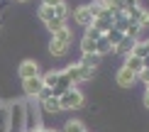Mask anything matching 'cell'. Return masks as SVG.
I'll use <instances>...</instances> for the list:
<instances>
[{"mask_svg": "<svg viewBox=\"0 0 149 132\" xmlns=\"http://www.w3.org/2000/svg\"><path fill=\"white\" fill-rule=\"evenodd\" d=\"M71 39H73V32L71 27H61L59 32L52 34V42H49V54L52 56H66L71 47Z\"/></svg>", "mask_w": 149, "mask_h": 132, "instance_id": "1", "label": "cell"}, {"mask_svg": "<svg viewBox=\"0 0 149 132\" xmlns=\"http://www.w3.org/2000/svg\"><path fill=\"white\" fill-rule=\"evenodd\" d=\"M59 105H61V110H81V108L86 105V96H83V91H78L76 86L69 88L64 96H59Z\"/></svg>", "mask_w": 149, "mask_h": 132, "instance_id": "2", "label": "cell"}, {"mask_svg": "<svg viewBox=\"0 0 149 132\" xmlns=\"http://www.w3.org/2000/svg\"><path fill=\"white\" fill-rule=\"evenodd\" d=\"M64 73L69 76V81L73 86H78V83H83V81H91L93 78V68H86V66H81V64H69L64 68Z\"/></svg>", "mask_w": 149, "mask_h": 132, "instance_id": "3", "label": "cell"}, {"mask_svg": "<svg viewBox=\"0 0 149 132\" xmlns=\"http://www.w3.org/2000/svg\"><path fill=\"white\" fill-rule=\"evenodd\" d=\"M122 12H125V17H127V20L132 22V24H139L142 29H144L147 24H149L147 8H142V5H137V8H127V10H122Z\"/></svg>", "mask_w": 149, "mask_h": 132, "instance_id": "4", "label": "cell"}, {"mask_svg": "<svg viewBox=\"0 0 149 132\" xmlns=\"http://www.w3.org/2000/svg\"><path fill=\"white\" fill-rule=\"evenodd\" d=\"M113 20H115V15H113V12H110L108 8H105V10H103V12H100L98 17H93L91 27H95V29H98L100 34H105L108 29H113Z\"/></svg>", "mask_w": 149, "mask_h": 132, "instance_id": "5", "label": "cell"}, {"mask_svg": "<svg viewBox=\"0 0 149 132\" xmlns=\"http://www.w3.org/2000/svg\"><path fill=\"white\" fill-rule=\"evenodd\" d=\"M17 73H20V78L22 81H27V78H34V76H39V64H37L34 59H24L20 66H17Z\"/></svg>", "mask_w": 149, "mask_h": 132, "instance_id": "6", "label": "cell"}, {"mask_svg": "<svg viewBox=\"0 0 149 132\" xmlns=\"http://www.w3.org/2000/svg\"><path fill=\"white\" fill-rule=\"evenodd\" d=\"M73 22L81 24V27H91L93 15H91V10H88V5H78V8L73 10Z\"/></svg>", "mask_w": 149, "mask_h": 132, "instance_id": "7", "label": "cell"}, {"mask_svg": "<svg viewBox=\"0 0 149 132\" xmlns=\"http://www.w3.org/2000/svg\"><path fill=\"white\" fill-rule=\"evenodd\" d=\"M115 81H117V86L130 88V86H134V83H137V76H134L132 71H127L125 66H120V68H117V73H115Z\"/></svg>", "mask_w": 149, "mask_h": 132, "instance_id": "8", "label": "cell"}, {"mask_svg": "<svg viewBox=\"0 0 149 132\" xmlns=\"http://www.w3.org/2000/svg\"><path fill=\"white\" fill-rule=\"evenodd\" d=\"M122 66H125L127 71H132L134 76H137V73H142V71L147 68V59H137V56H132V54H130V56H125V64H122Z\"/></svg>", "mask_w": 149, "mask_h": 132, "instance_id": "9", "label": "cell"}, {"mask_svg": "<svg viewBox=\"0 0 149 132\" xmlns=\"http://www.w3.org/2000/svg\"><path fill=\"white\" fill-rule=\"evenodd\" d=\"M39 76H42V73H39ZM39 76L22 81V88H24V93H27L29 98H37V96H39V91L44 88V86H42V78H39Z\"/></svg>", "mask_w": 149, "mask_h": 132, "instance_id": "10", "label": "cell"}, {"mask_svg": "<svg viewBox=\"0 0 149 132\" xmlns=\"http://www.w3.org/2000/svg\"><path fill=\"white\" fill-rule=\"evenodd\" d=\"M69 88H73V83L69 81V76H66L64 71H59V81H56V86L52 88V96H54V98H59V96H64Z\"/></svg>", "mask_w": 149, "mask_h": 132, "instance_id": "11", "label": "cell"}, {"mask_svg": "<svg viewBox=\"0 0 149 132\" xmlns=\"http://www.w3.org/2000/svg\"><path fill=\"white\" fill-rule=\"evenodd\" d=\"M134 42H137V39H132V37H127V34H125V37H122V39L113 47V52H115V54H122V56H130V54H132Z\"/></svg>", "mask_w": 149, "mask_h": 132, "instance_id": "12", "label": "cell"}, {"mask_svg": "<svg viewBox=\"0 0 149 132\" xmlns=\"http://www.w3.org/2000/svg\"><path fill=\"white\" fill-rule=\"evenodd\" d=\"M100 61H103V59H100L98 54H81V61H78V64L95 71V66H100Z\"/></svg>", "mask_w": 149, "mask_h": 132, "instance_id": "13", "label": "cell"}, {"mask_svg": "<svg viewBox=\"0 0 149 132\" xmlns=\"http://www.w3.org/2000/svg\"><path fill=\"white\" fill-rule=\"evenodd\" d=\"M147 54H149V42L137 39V42H134V47H132V56H137V59H147Z\"/></svg>", "mask_w": 149, "mask_h": 132, "instance_id": "14", "label": "cell"}, {"mask_svg": "<svg viewBox=\"0 0 149 132\" xmlns=\"http://www.w3.org/2000/svg\"><path fill=\"white\" fill-rule=\"evenodd\" d=\"M39 78H42V86L52 91V88L56 86V81H59V71H47V73H42Z\"/></svg>", "mask_w": 149, "mask_h": 132, "instance_id": "15", "label": "cell"}, {"mask_svg": "<svg viewBox=\"0 0 149 132\" xmlns=\"http://www.w3.org/2000/svg\"><path fill=\"white\" fill-rule=\"evenodd\" d=\"M37 15H39V20L44 22V24H49L52 20H56V12H54V8H44V5L39 8V12H37Z\"/></svg>", "mask_w": 149, "mask_h": 132, "instance_id": "16", "label": "cell"}, {"mask_svg": "<svg viewBox=\"0 0 149 132\" xmlns=\"http://www.w3.org/2000/svg\"><path fill=\"white\" fill-rule=\"evenodd\" d=\"M42 108H44L47 112H52V115H56V112H61V105H59V98H49V100H44L42 103Z\"/></svg>", "mask_w": 149, "mask_h": 132, "instance_id": "17", "label": "cell"}, {"mask_svg": "<svg viewBox=\"0 0 149 132\" xmlns=\"http://www.w3.org/2000/svg\"><path fill=\"white\" fill-rule=\"evenodd\" d=\"M64 132H88V130L81 120H69V122H64Z\"/></svg>", "mask_w": 149, "mask_h": 132, "instance_id": "18", "label": "cell"}, {"mask_svg": "<svg viewBox=\"0 0 149 132\" xmlns=\"http://www.w3.org/2000/svg\"><path fill=\"white\" fill-rule=\"evenodd\" d=\"M103 37H105V39H108V44H110V47H115V44L120 42V39H122V37H125V34H122L120 29H115V27H113V29H108V32H105Z\"/></svg>", "mask_w": 149, "mask_h": 132, "instance_id": "19", "label": "cell"}, {"mask_svg": "<svg viewBox=\"0 0 149 132\" xmlns=\"http://www.w3.org/2000/svg\"><path fill=\"white\" fill-rule=\"evenodd\" d=\"M81 54H95V42L93 39H81Z\"/></svg>", "mask_w": 149, "mask_h": 132, "instance_id": "20", "label": "cell"}, {"mask_svg": "<svg viewBox=\"0 0 149 132\" xmlns=\"http://www.w3.org/2000/svg\"><path fill=\"white\" fill-rule=\"evenodd\" d=\"M125 34H127V37H132V39H139L142 27H139V24H132V22H130V27L125 29Z\"/></svg>", "mask_w": 149, "mask_h": 132, "instance_id": "21", "label": "cell"}, {"mask_svg": "<svg viewBox=\"0 0 149 132\" xmlns=\"http://www.w3.org/2000/svg\"><path fill=\"white\" fill-rule=\"evenodd\" d=\"M88 10H91V15H93V17H98V15L105 10V5L100 3V0H95V3H91V5H88Z\"/></svg>", "mask_w": 149, "mask_h": 132, "instance_id": "22", "label": "cell"}, {"mask_svg": "<svg viewBox=\"0 0 149 132\" xmlns=\"http://www.w3.org/2000/svg\"><path fill=\"white\" fill-rule=\"evenodd\" d=\"M83 37H86V39H93V42H98V39H100V32H98V29L95 27H86V32H83Z\"/></svg>", "mask_w": 149, "mask_h": 132, "instance_id": "23", "label": "cell"}, {"mask_svg": "<svg viewBox=\"0 0 149 132\" xmlns=\"http://www.w3.org/2000/svg\"><path fill=\"white\" fill-rule=\"evenodd\" d=\"M61 27H66V22H64V20H52V22L47 24V29H49L52 34H54V32H59Z\"/></svg>", "mask_w": 149, "mask_h": 132, "instance_id": "24", "label": "cell"}, {"mask_svg": "<svg viewBox=\"0 0 149 132\" xmlns=\"http://www.w3.org/2000/svg\"><path fill=\"white\" fill-rule=\"evenodd\" d=\"M49 98H52V91H49V88H42V91H39V96H37V100H39V105L44 103V100H49Z\"/></svg>", "mask_w": 149, "mask_h": 132, "instance_id": "25", "label": "cell"}, {"mask_svg": "<svg viewBox=\"0 0 149 132\" xmlns=\"http://www.w3.org/2000/svg\"><path fill=\"white\" fill-rule=\"evenodd\" d=\"M66 0H42V5L44 8H59V5H64Z\"/></svg>", "mask_w": 149, "mask_h": 132, "instance_id": "26", "label": "cell"}, {"mask_svg": "<svg viewBox=\"0 0 149 132\" xmlns=\"http://www.w3.org/2000/svg\"><path fill=\"white\" fill-rule=\"evenodd\" d=\"M137 5H142L139 0H122V8H125V10L127 8H137Z\"/></svg>", "mask_w": 149, "mask_h": 132, "instance_id": "27", "label": "cell"}, {"mask_svg": "<svg viewBox=\"0 0 149 132\" xmlns=\"http://www.w3.org/2000/svg\"><path fill=\"white\" fill-rule=\"evenodd\" d=\"M137 81H144V83H149V71L144 68L142 73H137Z\"/></svg>", "mask_w": 149, "mask_h": 132, "instance_id": "28", "label": "cell"}, {"mask_svg": "<svg viewBox=\"0 0 149 132\" xmlns=\"http://www.w3.org/2000/svg\"><path fill=\"white\" fill-rule=\"evenodd\" d=\"M24 132H42V127H32V130H24Z\"/></svg>", "mask_w": 149, "mask_h": 132, "instance_id": "29", "label": "cell"}, {"mask_svg": "<svg viewBox=\"0 0 149 132\" xmlns=\"http://www.w3.org/2000/svg\"><path fill=\"white\" fill-rule=\"evenodd\" d=\"M42 132H56V130H52V127H42Z\"/></svg>", "mask_w": 149, "mask_h": 132, "instance_id": "30", "label": "cell"}, {"mask_svg": "<svg viewBox=\"0 0 149 132\" xmlns=\"http://www.w3.org/2000/svg\"><path fill=\"white\" fill-rule=\"evenodd\" d=\"M17 3H27V0H17Z\"/></svg>", "mask_w": 149, "mask_h": 132, "instance_id": "31", "label": "cell"}]
</instances>
